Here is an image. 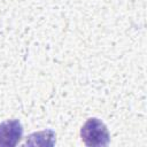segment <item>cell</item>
I'll return each mask as SVG.
<instances>
[{
	"mask_svg": "<svg viewBox=\"0 0 147 147\" xmlns=\"http://www.w3.org/2000/svg\"><path fill=\"white\" fill-rule=\"evenodd\" d=\"M83 142L88 147H101L109 144L110 137L107 126L99 118H88L80 129Z\"/></svg>",
	"mask_w": 147,
	"mask_h": 147,
	"instance_id": "cell-1",
	"label": "cell"
},
{
	"mask_svg": "<svg viewBox=\"0 0 147 147\" xmlns=\"http://www.w3.org/2000/svg\"><path fill=\"white\" fill-rule=\"evenodd\" d=\"M23 137V126L18 119H8L0 123V146L14 147Z\"/></svg>",
	"mask_w": 147,
	"mask_h": 147,
	"instance_id": "cell-2",
	"label": "cell"
}]
</instances>
